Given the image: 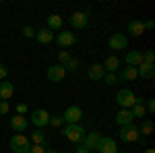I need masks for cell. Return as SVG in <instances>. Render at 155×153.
Instances as JSON below:
<instances>
[{
    "instance_id": "obj_38",
    "label": "cell",
    "mask_w": 155,
    "mask_h": 153,
    "mask_svg": "<svg viewBox=\"0 0 155 153\" xmlns=\"http://www.w3.org/2000/svg\"><path fill=\"white\" fill-rule=\"evenodd\" d=\"M151 29H155V23L153 21H147L145 23V31H151Z\"/></svg>"
},
{
    "instance_id": "obj_26",
    "label": "cell",
    "mask_w": 155,
    "mask_h": 153,
    "mask_svg": "<svg viewBox=\"0 0 155 153\" xmlns=\"http://www.w3.org/2000/svg\"><path fill=\"white\" fill-rule=\"evenodd\" d=\"M151 132H153V122H151V120H143V124L139 126V135L147 137V135H151Z\"/></svg>"
},
{
    "instance_id": "obj_36",
    "label": "cell",
    "mask_w": 155,
    "mask_h": 153,
    "mask_svg": "<svg viewBox=\"0 0 155 153\" xmlns=\"http://www.w3.org/2000/svg\"><path fill=\"white\" fill-rule=\"evenodd\" d=\"M145 110H147L149 114H153V112H155V99H149L147 106H145Z\"/></svg>"
},
{
    "instance_id": "obj_13",
    "label": "cell",
    "mask_w": 155,
    "mask_h": 153,
    "mask_svg": "<svg viewBox=\"0 0 155 153\" xmlns=\"http://www.w3.org/2000/svg\"><path fill=\"white\" fill-rule=\"evenodd\" d=\"M11 128L15 130V132H25L27 130V118L25 116H19V114H15V116H11Z\"/></svg>"
},
{
    "instance_id": "obj_24",
    "label": "cell",
    "mask_w": 155,
    "mask_h": 153,
    "mask_svg": "<svg viewBox=\"0 0 155 153\" xmlns=\"http://www.w3.org/2000/svg\"><path fill=\"white\" fill-rule=\"evenodd\" d=\"M101 66H104V71H107V72H116L118 66H120V60L116 58V56H107L106 62H104Z\"/></svg>"
},
{
    "instance_id": "obj_2",
    "label": "cell",
    "mask_w": 155,
    "mask_h": 153,
    "mask_svg": "<svg viewBox=\"0 0 155 153\" xmlns=\"http://www.w3.org/2000/svg\"><path fill=\"white\" fill-rule=\"evenodd\" d=\"M31 149V141L25 137V135H12L11 137V151L12 153H29Z\"/></svg>"
},
{
    "instance_id": "obj_25",
    "label": "cell",
    "mask_w": 155,
    "mask_h": 153,
    "mask_svg": "<svg viewBox=\"0 0 155 153\" xmlns=\"http://www.w3.org/2000/svg\"><path fill=\"white\" fill-rule=\"evenodd\" d=\"M139 75H137V68H132V66H124L122 72H120V79L122 81H134Z\"/></svg>"
},
{
    "instance_id": "obj_11",
    "label": "cell",
    "mask_w": 155,
    "mask_h": 153,
    "mask_svg": "<svg viewBox=\"0 0 155 153\" xmlns=\"http://www.w3.org/2000/svg\"><path fill=\"white\" fill-rule=\"evenodd\" d=\"M99 139H101V135H99L97 130H93V132H87V135H85V139L81 141V145H83L85 149H87V151L91 153V151H93V149L97 147Z\"/></svg>"
},
{
    "instance_id": "obj_4",
    "label": "cell",
    "mask_w": 155,
    "mask_h": 153,
    "mask_svg": "<svg viewBox=\"0 0 155 153\" xmlns=\"http://www.w3.org/2000/svg\"><path fill=\"white\" fill-rule=\"evenodd\" d=\"M139 126H134V124H126V126H122L120 128V141L122 143H134L139 141Z\"/></svg>"
},
{
    "instance_id": "obj_9",
    "label": "cell",
    "mask_w": 155,
    "mask_h": 153,
    "mask_svg": "<svg viewBox=\"0 0 155 153\" xmlns=\"http://www.w3.org/2000/svg\"><path fill=\"white\" fill-rule=\"evenodd\" d=\"M87 23H89V12L87 11H77L71 17V25L74 27V29H85Z\"/></svg>"
},
{
    "instance_id": "obj_34",
    "label": "cell",
    "mask_w": 155,
    "mask_h": 153,
    "mask_svg": "<svg viewBox=\"0 0 155 153\" xmlns=\"http://www.w3.org/2000/svg\"><path fill=\"white\" fill-rule=\"evenodd\" d=\"M8 110H11V106H8V101H2V99H0V116L8 114Z\"/></svg>"
},
{
    "instance_id": "obj_29",
    "label": "cell",
    "mask_w": 155,
    "mask_h": 153,
    "mask_svg": "<svg viewBox=\"0 0 155 153\" xmlns=\"http://www.w3.org/2000/svg\"><path fill=\"white\" fill-rule=\"evenodd\" d=\"M77 68H79V60H77V58H71L66 64H64V71H66V72H74Z\"/></svg>"
},
{
    "instance_id": "obj_31",
    "label": "cell",
    "mask_w": 155,
    "mask_h": 153,
    "mask_svg": "<svg viewBox=\"0 0 155 153\" xmlns=\"http://www.w3.org/2000/svg\"><path fill=\"white\" fill-rule=\"evenodd\" d=\"M68 60H71V54H68L66 50H60V52H58V64H62V66H64Z\"/></svg>"
},
{
    "instance_id": "obj_20",
    "label": "cell",
    "mask_w": 155,
    "mask_h": 153,
    "mask_svg": "<svg viewBox=\"0 0 155 153\" xmlns=\"http://www.w3.org/2000/svg\"><path fill=\"white\" fill-rule=\"evenodd\" d=\"M62 25H64V21H62L60 15H50L48 17V29L50 31H62Z\"/></svg>"
},
{
    "instance_id": "obj_12",
    "label": "cell",
    "mask_w": 155,
    "mask_h": 153,
    "mask_svg": "<svg viewBox=\"0 0 155 153\" xmlns=\"http://www.w3.org/2000/svg\"><path fill=\"white\" fill-rule=\"evenodd\" d=\"M110 48L112 50H126L128 46V37L124 35V33H114V35H110Z\"/></svg>"
},
{
    "instance_id": "obj_6",
    "label": "cell",
    "mask_w": 155,
    "mask_h": 153,
    "mask_svg": "<svg viewBox=\"0 0 155 153\" xmlns=\"http://www.w3.org/2000/svg\"><path fill=\"white\" fill-rule=\"evenodd\" d=\"M62 118H64L66 124H79V120L83 118V110H81L79 106H68L66 110H64Z\"/></svg>"
},
{
    "instance_id": "obj_5",
    "label": "cell",
    "mask_w": 155,
    "mask_h": 153,
    "mask_svg": "<svg viewBox=\"0 0 155 153\" xmlns=\"http://www.w3.org/2000/svg\"><path fill=\"white\" fill-rule=\"evenodd\" d=\"M54 39L58 42L60 48H71V46H74V44H77V33L62 29V31H58V33L54 35Z\"/></svg>"
},
{
    "instance_id": "obj_15",
    "label": "cell",
    "mask_w": 155,
    "mask_h": 153,
    "mask_svg": "<svg viewBox=\"0 0 155 153\" xmlns=\"http://www.w3.org/2000/svg\"><path fill=\"white\" fill-rule=\"evenodd\" d=\"M132 120H134V116H132L130 110H120L118 114H116V124H118V126H126V124H132Z\"/></svg>"
},
{
    "instance_id": "obj_8",
    "label": "cell",
    "mask_w": 155,
    "mask_h": 153,
    "mask_svg": "<svg viewBox=\"0 0 155 153\" xmlns=\"http://www.w3.org/2000/svg\"><path fill=\"white\" fill-rule=\"evenodd\" d=\"M31 122L35 124L37 128H44L50 122V112L48 110H41V108H39V110H33V112H31Z\"/></svg>"
},
{
    "instance_id": "obj_41",
    "label": "cell",
    "mask_w": 155,
    "mask_h": 153,
    "mask_svg": "<svg viewBox=\"0 0 155 153\" xmlns=\"http://www.w3.org/2000/svg\"><path fill=\"white\" fill-rule=\"evenodd\" d=\"M145 153H155V151H153V149H147V151H145Z\"/></svg>"
},
{
    "instance_id": "obj_21",
    "label": "cell",
    "mask_w": 155,
    "mask_h": 153,
    "mask_svg": "<svg viewBox=\"0 0 155 153\" xmlns=\"http://www.w3.org/2000/svg\"><path fill=\"white\" fill-rule=\"evenodd\" d=\"M128 33L134 37H141L145 33V23L143 21H130L128 23Z\"/></svg>"
},
{
    "instance_id": "obj_27",
    "label": "cell",
    "mask_w": 155,
    "mask_h": 153,
    "mask_svg": "<svg viewBox=\"0 0 155 153\" xmlns=\"http://www.w3.org/2000/svg\"><path fill=\"white\" fill-rule=\"evenodd\" d=\"M48 124H52V126H56V128H62V126H66L64 118L60 116V114H56V116H52V114H50V122H48Z\"/></svg>"
},
{
    "instance_id": "obj_30",
    "label": "cell",
    "mask_w": 155,
    "mask_h": 153,
    "mask_svg": "<svg viewBox=\"0 0 155 153\" xmlns=\"http://www.w3.org/2000/svg\"><path fill=\"white\" fill-rule=\"evenodd\" d=\"M101 81L107 83V85H116V83H118V77H116V72H106Z\"/></svg>"
},
{
    "instance_id": "obj_1",
    "label": "cell",
    "mask_w": 155,
    "mask_h": 153,
    "mask_svg": "<svg viewBox=\"0 0 155 153\" xmlns=\"http://www.w3.org/2000/svg\"><path fill=\"white\" fill-rule=\"evenodd\" d=\"M116 104H118L122 110H130L134 104H137V95H134V91L132 89H120L118 93H116Z\"/></svg>"
},
{
    "instance_id": "obj_32",
    "label": "cell",
    "mask_w": 155,
    "mask_h": 153,
    "mask_svg": "<svg viewBox=\"0 0 155 153\" xmlns=\"http://www.w3.org/2000/svg\"><path fill=\"white\" fill-rule=\"evenodd\" d=\"M46 149H48V145H31L29 153H46Z\"/></svg>"
},
{
    "instance_id": "obj_7",
    "label": "cell",
    "mask_w": 155,
    "mask_h": 153,
    "mask_svg": "<svg viewBox=\"0 0 155 153\" xmlns=\"http://www.w3.org/2000/svg\"><path fill=\"white\" fill-rule=\"evenodd\" d=\"M97 153H118V145L112 137H101L97 143Z\"/></svg>"
},
{
    "instance_id": "obj_22",
    "label": "cell",
    "mask_w": 155,
    "mask_h": 153,
    "mask_svg": "<svg viewBox=\"0 0 155 153\" xmlns=\"http://www.w3.org/2000/svg\"><path fill=\"white\" fill-rule=\"evenodd\" d=\"M31 145H48V139H46V132L41 128H37V130H33L31 132Z\"/></svg>"
},
{
    "instance_id": "obj_33",
    "label": "cell",
    "mask_w": 155,
    "mask_h": 153,
    "mask_svg": "<svg viewBox=\"0 0 155 153\" xmlns=\"http://www.w3.org/2000/svg\"><path fill=\"white\" fill-rule=\"evenodd\" d=\"M23 35L25 37H35V29H33L31 25H25L23 27Z\"/></svg>"
},
{
    "instance_id": "obj_16",
    "label": "cell",
    "mask_w": 155,
    "mask_h": 153,
    "mask_svg": "<svg viewBox=\"0 0 155 153\" xmlns=\"http://www.w3.org/2000/svg\"><path fill=\"white\" fill-rule=\"evenodd\" d=\"M143 64V54L141 52H137V50H132L126 54V66H132V68H137V66H141Z\"/></svg>"
},
{
    "instance_id": "obj_40",
    "label": "cell",
    "mask_w": 155,
    "mask_h": 153,
    "mask_svg": "<svg viewBox=\"0 0 155 153\" xmlns=\"http://www.w3.org/2000/svg\"><path fill=\"white\" fill-rule=\"evenodd\" d=\"M46 153H56V151H54V149H50V147H48V149H46Z\"/></svg>"
},
{
    "instance_id": "obj_18",
    "label": "cell",
    "mask_w": 155,
    "mask_h": 153,
    "mask_svg": "<svg viewBox=\"0 0 155 153\" xmlns=\"http://www.w3.org/2000/svg\"><path fill=\"white\" fill-rule=\"evenodd\" d=\"M137 75L139 77H143V79H153L155 77V64H141V66H137Z\"/></svg>"
},
{
    "instance_id": "obj_28",
    "label": "cell",
    "mask_w": 155,
    "mask_h": 153,
    "mask_svg": "<svg viewBox=\"0 0 155 153\" xmlns=\"http://www.w3.org/2000/svg\"><path fill=\"white\" fill-rule=\"evenodd\" d=\"M143 54V62L145 64H153L155 62V52L153 50H145V52H141Z\"/></svg>"
},
{
    "instance_id": "obj_17",
    "label": "cell",
    "mask_w": 155,
    "mask_h": 153,
    "mask_svg": "<svg viewBox=\"0 0 155 153\" xmlns=\"http://www.w3.org/2000/svg\"><path fill=\"white\" fill-rule=\"evenodd\" d=\"M54 35H56V33L50 31L48 27H41L39 31H35V39L39 42V44H50V42L54 39Z\"/></svg>"
},
{
    "instance_id": "obj_35",
    "label": "cell",
    "mask_w": 155,
    "mask_h": 153,
    "mask_svg": "<svg viewBox=\"0 0 155 153\" xmlns=\"http://www.w3.org/2000/svg\"><path fill=\"white\" fill-rule=\"evenodd\" d=\"M17 114L19 116H25L27 114V104H17Z\"/></svg>"
},
{
    "instance_id": "obj_14",
    "label": "cell",
    "mask_w": 155,
    "mask_h": 153,
    "mask_svg": "<svg viewBox=\"0 0 155 153\" xmlns=\"http://www.w3.org/2000/svg\"><path fill=\"white\" fill-rule=\"evenodd\" d=\"M104 75H106L104 66H101V64H97V62H93V64L89 66V71H87V77H89L91 81H101V79H104Z\"/></svg>"
},
{
    "instance_id": "obj_19",
    "label": "cell",
    "mask_w": 155,
    "mask_h": 153,
    "mask_svg": "<svg viewBox=\"0 0 155 153\" xmlns=\"http://www.w3.org/2000/svg\"><path fill=\"white\" fill-rule=\"evenodd\" d=\"M12 93H15V87H12V83H8V81H2V83H0V99H2V101L11 99Z\"/></svg>"
},
{
    "instance_id": "obj_3",
    "label": "cell",
    "mask_w": 155,
    "mask_h": 153,
    "mask_svg": "<svg viewBox=\"0 0 155 153\" xmlns=\"http://www.w3.org/2000/svg\"><path fill=\"white\" fill-rule=\"evenodd\" d=\"M62 135L72 143H81L85 139V128L81 124H66V126L62 128Z\"/></svg>"
},
{
    "instance_id": "obj_39",
    "label": "cell",
    "mask_w": 155,
    "mask_h": 153,
    "mask_svg": "<svg viewBox=\"0 0 155 153\" xmlns=\"http://www.w3.org/2000/svg\"><path fill=\"white\" fill-rule=\"evenodd\" d=\"M77 153H89V151H87V149H85L83 145H79V147H77Z\"/></svg>"
},
{
    "instance_id": "obj_37",
    "label": "cell",
    "mask_w": 155,
    "mask_h": 153,
    "mask_svg": "<svg viewBox=\"0 0 155 153\" xmlns=\"http://www.w3.org/2000/svg\"><path fill=\"white\" fill-rule=\"evenodd\" d=\"M6 75H8V68L0 62V81H4V79H6Z\"/></svg>"
},
{
    "instance_id": "obj_42",
    "label": "cell",
    "mask_w": 155,
    "mask_h": 153,
    "mask_svg": "<svg viewBox=\"0 0 155 153\" xmlns=\"http://www.w3.org/2000/svg\"><path fill=\"white\" fill-rule=\"evenodd\" d=\"M0 6H2V0H0Z\"/></svg>"
},
{
    "instance_id": "obj_23",
    "label": "cell",
    "mask_w": 155,
    "mask_h": 153,
    "mask_svg": "<svg viewBox=\"0 0 155 153\" xmlns=\"http://www.w3.org/2000/svg\"><path fill=\"white\" fill-rule=\"evenodd\" d=\"M132 116L134 118H143L145 114H147V110H145V104H143V97H137V104L130 108Z\"/></svg>"
},
{
    "instance_id": "obj_10",
    "label": "cell",
    "mask_w": 155,
    "mask_h": 153,
    "mask_svg": "<svg viewBox=\"0 0 155 153\" xmlns=\"http://www.w3.org/2000/svg\"><path fill=\"white\" fill-rule=\"evenodd\" d=\"M46 77H48L52 83H60L64 77H66V71H64V66H62V64H54V66H50V68H48Z\"/></svg>"
}]
</instances>
